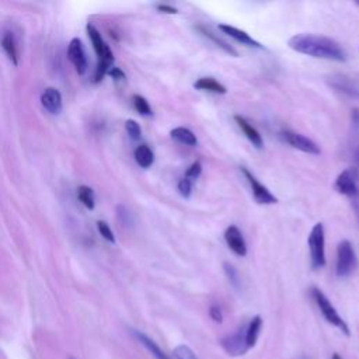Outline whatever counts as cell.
<instances>
[{
	"label": "cell",
	"mask_w": 359,
	"mask_h": 359,
	"mask_svg": "<svg viewBox=\"0 0 359 359\" xmlns=\"http://www.w3.org/2000/svg\"><path fill=\"white\" fill-rule=\"evenodd\" d=\"M287 45L297 53H303L313 57L345 62L346 52L337 41L314 34H297L289 38Z\"/></svg>",
	"instance_id": "1"
},
{
	"label": "cell",
	"mask_w": 359,
	"mask_h": 359,
	"mask_svg": "<svg viewBox=\"0 0 359 359\" xmlns=\"http://www.w3.org/2000/svg\"><path fill=\"white\" fill-rule=\"evenodd\" d=\"M87 32L93 42L94 50L98 56V65H97V70H95V81H100L104 77V74L107 73L111 63L114 62V55H112L109 46L104 42L98 29L93 24L87 25Z\"/></svg>",
	"instance_id": "2"
},
{
	"label": "cell",
	"mask_w": 359,
	"mask_h": 359,
	"mask_svg": "<svg viewBox=\"0 0 359 359\" xmlns=\"http://www.w3.org/2000/svg\"><path fill=\"white\" fill-rule=\"evenodd\" d=\"M311 296H313L317 307L320 309L323 317L327 320V323H330L331 325L337 327L345 335H349V328H348L346 323L338 314L337 309L332 306V303L328 300V297L320 289H317V287H311Z\"/></svg>",
	"instance_id": "3"
},
{
	"label": "cell",
	"mask_w": 359,
	"mask_h": 359,
	"mask_svg": "<svg viewBox=\"0 0 359 359\" xmlns=\"http://www.w3.org/2000/svg\"><path fill=\"white\" fill-rule=\"evenodd\" d=\"M310 259L313 268H323L325 265V238L323 223H316L309 234Z\"/></svg>",
	"instance_id": "4"
},
{
	"label": "cell",
	"mask_w": 359,
	"mask_h": 359,
	"mask_svg": "<svg viewBox=\"0 0 359 359\" xmlns=\"http://www.w3.org/2000/svg\"><path fill=\"white\" fill-rule=\"evenodd\" d=\"M356 268V254L349 240H342L337 247V275L348 276Z\"/></svg>",
	"instance_id": "5"
},
{
	"label": "cell",
	"mask_w": 359,
	"mask_h": 359,
	"mask_svg": "<svg viewBox=\"0 0 359 359\" xmlns=\"http://www.w3.org/2000/svg\"><path fill=\"white\" fill-rule=\"evenodd\" d=\"M335 189L346 196H356L359 194V171L349 167L338 174L335 180Z\"/></svg>",
	"instance_id": "6"
},
{
	"label": "cell",
	"mask_w": 359,
	"mask_h": 359,
	"mask_svg": "<svg viewBox=\"0 0 359 359\" xmlns=\"http://www.w3.org/2000/svg\"><path fill=\"white\" fill-rule=\"evenodd\" d=\"M241 171H243L244 177L247 178V181H248V184H250V187H251L254 199H255L258 203H261V205H273V203L278 202V198H276L275 195H272V192H271L265 185H262V184L255 178L254 174H251V172H250L247 168H244V167L241 168Z\"/></svg>",
	"instance_id": "7"
},
{
	"label": "cell",
	"mask_w": 359,
	"mask_h": 359,
	"mask_svg": "<svg viewBox=\"0 0 359 359\" xmlns=\"http://www.w3.org/2000/svg\"><path fill=\"white\" fill-rule=\"evenodd\" d=\"M283 139L294 149L303 151V153H309V154H320V147L317 146L316 142H313L311 139H309L307 136L297 133V132H292V130H285L283 133Z\"/></svg>",
	"instance_id": "8"
},
{
	"label": "cell",
	"mask_w": 359,
	"mask_h": 359,
	"mask_svg": "<svg viewBox=\"0 0 359 359\" xmlns=\"http://www.w3.org/2000/svg\"><path fill=\"white\" fill-rule=\"evenodd\" d=\"M67 56L70 59V62L73 63L76 72L79 74H83L87 70V59H86V53L81 45V41L79 38H73L69 43V49H67Z\"/></svg>",
	"instance_id": "9"
},
{
	"label": "cell",
	"mask_w": 359,
	"mask_h": 359,
	"mask_svg": "<svg viewBox=\"0 0 359 359\" xmlns=\"http://www.w3.org/2000/svg\"><path fill=\"white\" fill-rule=\"evenodd\" d=\"M224 240L229 245V248L238 257H245L247 254V244L244 241V237L237 226H229L224 230Z\"/></svg>",
	"instance_id": "10"
},
{
	"label": "cell",
	"mask_w": 359,
	"mask_h": 359,
	"mask_svg": "<svg viewBox=\"0 0 359 359\" xmlns=\"http://www.w3.org/2000/svg\"><path fill=\"white\" fill-rule=\"evenodd\" d=\"M220 344H222L223 349L231 356H240V355H244L248 351V348L245 345V335H244L243 330L237 331L233 335H229V337L223 338Z\"/></svg>",
	"instance_id": "11"
},
{
	"label": "cell",
	"mask_w": 359,
	"mask_h": 359,
	"mask_svg": "<svg viewBox=\"0 0 359 359\" xmlns=\"http://www.w3.org/2000/svg\"><path fill=\"white\" fill-rule=\"evenodd\" d=\"M42 107L50 114H59L62 111V94L53 87H48L41 94Z\"/></svg>",
	"instance_id": "12"
},
{
	"label": "cell",
	"mask_w": 359,
	"mask_h": 359,
	"mask_svg": "<svg viewBox=\"0 0 359 359\" xmlns=\"http://www.w3.org/2000/svg\"><path fill=\"white\" fill-rule=\"evenodd\" d=\"M219 29L223 31L224 34H227L229 36H231L233 39H236L237 42L243 43V45H247V46H251V48H258V49H262V45L255 41L254 38H251L245 31L240 29V28H236L233 25H227V24H220L219 25Z\"/></svg>",
	"instance_id": "13"
},
{
	"label": "cell",
	"mask_w": 359,
	"mask_h": 359,
	"mask_svg": "<svg viewBox=\"0 0 359 359\" xmlns=\"http://www.w3.org/2000/svg\"><path fill=\"white\" fill-rule=\"evenodd\" d=\"M234 121L238 125V128L243 130L245 137L252 143V146H255L257 149H262L264 140H262V136L259 135V132L241 115H234Z\"/></svg>",
	"instance_id": "14"
},
{
	"label": "cell",
	"mask_w": 359,
	"mask_h": 359,
	"mask_svg": "<svg viewBox=\"0 0 359 359\" xmlns=\"http://www.w3.org/2000/svg\"><path fill=\"white\" fill-rule=\"evenodd\" d=\"M332 86L337 87L338 90L359 98V81H356L352 77H346V76H339V77H334L332 80Z\"/></svg>",
	"instance_id": "15"
},
{
	"label": "cell",
	"mask_w": 359,
	"mask_h": 359,
	"mask_svg": "<svg viewBox=\"0 0 359 359\" xmlns=\"http://www.w3.org/2000/svg\"><path fill=\"white\" fill-rule=\"evenodd\" d=\"M262 328V318L259 316H255L247 325V328L244 330V335H245V345L248 349H251L255 344L257 339L259 337Z\"/></svg>",
	"instance_id": "16"
},
{
	"label": "cell",
	"mask_w": 359,
	"mask_h": 359,
	"mask_svg": "<svg viewBox=\"0 0 359 359\" xmlns=\"http://www.w3.org/2000/svg\"><path fill=\"white\" fill-rule=\"evenodd\" d=\"M133 335L137 338V341L156 358V359H170V356L167 353H164V351L146 334L139 332V331H133Z\"/></svg>",
	"instance_id": "17"
},
{
	"label": "cell",
	"mask_w": 359,
	"mask_h": 359,
	"mask_svg": "<svg viewBox=\"0 0 359 359\" xmlns=\"http://www.w3.org/2000/svg\"><path fill=\"white\" fill-rule=\"evenodd\" d=\"M194 87L196 90L209 91V93H215V94H226L227 93V88L222 83L215 80L213 77H201L194 83Z\"/></svg>",
	"instance_id": "18"
},
{
	"label": "cell",
	"mask_w": 359,
	"mask_h": 359,
	"mask_svg": "<svg viewBox=\"0 0 359 359\" xmlns=\"http://www.w3.org/2000/svg\"><path fill=\"white\" fill-rule=\"evenodd\" d=\"M170 135L174 140H177L182 144H187V146H196V143H198V139L194 135V132L188 128H184V126H178V128L171 129Z\"/></svg>",
	"instance_id": "19"
},
{
	"label": "cell",
	"mask_w": 359,
	"mask_h": 359,
	"mask_svg": "<svg viewBox=\"0 0 359 359\" xmlns=\"http://www.w3.org/2000/svg\"><path fill=\"white\" fill-rule=\"evenodd\" d=\"M196 28H198V31H199L203 36L209 38L212 42H215V43H216L220 49H223L226 53H229V55H231V56H237V55H238L237 50H236L231 45H229V43L224 42L222 38H219L216 34H213L208 27H205V25H198Z\"/></svg>",
	"instance_id": "20"
},
{
	"label": "cell",
	"mask_w": 359,
	"mask_h": 359,
	"mask_svg": "<svg viewBox=\"0 0 359 359\" xmlns=\"http://www.w3.org/2000/svg\"><path fill=\"white\" fill-rule=\"evenodd\" d=\"M1 46L4 49V52L7 53L8 59L11 60V63L14 66L18 65V52H17V43L14 39V35L11 32H6L1 38Z\"/></svg>",
	"instance_id": "21"
},
{
	"label": "cell",
	"mask_w": 359,
	"mask_h": 359,
	"mask_svg": "<svg viewBox=\"0 0 359 359\" xmlns=\"http://www.w3.org/2000/svg\"><path fill=\"white\" fill-rule=\"evenodd\" d=\"M135 160L140 167L149 168L154 161V154L147 144H140L135 150Z\"/></svg>",
	"instance_id": "22"
},
{
	"label": "cell",
	"mask_w": 359,
	"mask_h": 359,
	"mask_svg": "<svg viewBox=\"0 0 359 359\" xmlns=\"http://www.w3.org/2000/svg\"><path fill=\"white\" fill-rule=\"evenodd\" d=\"M77 196L81 201V203L88 208V209H94L95 206V198H94V191L90 187L86 185H80L77 188Z\"/></svg>",
	"instance_id": "23"
},
{
	"label": "cell",
	"mask_w": 359,
	"mask_h": 359,
	"mask_svg": "<svg viewBox=\"0 0 359 359\" xmlns=\"http://www.w3.org/2000/svg\"><path fill=\"white\" fill-rule=\"evenodd\" d=\"M132 101H133L135 109H136L140 115H151V114H153V112H151V108H150V105H149V102H147V100H146L144 97H142V95H139V94H135V95L132 97Z\"/></svg>",
	"instance_id": "24"
},
{
	"label": "cell",
	"mask_w": 359,
	"mask_h": 359,
	"mask_svg": "<svg viewBox=\"0 0 359 359\" xmlns=\"http://www.w3.org/2000/svg\"><path fill=\"white\" fill-rule=\"evenodd\" d=\"M172 353H174L175 359H198L195 352L187 345H178Z\"/></svg>",
	"instance_id": "25"
},
{
	"label": "cell",
	"mask_w": 359,
	"mask_h": 359,
	"mask_svg": "<svg viewBox=\"0 0 359 359\" xmlns=\"http://www.w3.org/2000/svg\"><path fill=\"white\" fill-rule=\"evenodd\" d=\"M125 128H126V132L129 133V136H130L132 139L137 140V139L140 137L142 130H140V126H139V123H137L136 121H133V119H128V121H126V123H125Z\"/></svg>",
	"instance_id": "26"
},
{
	"label": "cell",
	"mask_w": 359,
	"mask_h": 359,
	"mask_svg": "<svg viewBox=\"0 0 359 359\" xmlns=\"http://www.w3.org/2000/svg\"><path fill=\"white\" fill-rule=\"evenodd\" d=\"M201 172H202V164H201V161H194L188 168H187V171H185V178H188V180H195V178H198L199 175H201Z\"/></svg>",
	"instance_id": "27"
},
{
	"label": "cell",
	"mask_w": 359,
	"mask_h": 359,
	"mask_svg": "<svg viewBox=\"0 0 359 359\" xmlns=\"http://www.w3.org/2000/svg\"><path fill=\"white\" fill-rule=\"evenodd\" d=\"M97 227H98V231L101 233V236H102L105 240H108V241H111V243H114V241H115L114 233H112L111 227L108 226V223H105V222L100 220V222H97Z\"/></svg>",
	"instance_id": "28"
},
{
	"label": "cell",
	"mask_w": 359,
	"mask_h": 359,
	"mask_svg": "<svg viewBox=\"0 0 359 359\" xmlns=\"http://www.w3.org/2000/svg\"><path fill=\"white\" fill-rule=\"evenodd\" d=\"M178 191L180 194L184 196V198H189L191 195V191H192V181L188 180V178H181L178 181Z\"/></svg>",
	"instance_id": "29"
},
{
	"label": "cell",
	"mask_w": 359,
	"mask_h": 359,
	"mask_svg": "<svg viewBox=\"0 0 359 359\" xmlns=\"http://www.w3.org/2000/svg\"><path fill=\"white\" fill-rule=\"evenodd\" d=\"M209 316H210V318H212L215 323H222V321H223L222 310H220V307L216 306V304L210 306V309H209Z\"/></svg>",
	"instance_id": "30"
},
{
	"label": "cell",
	"mask_w": 359,
	"mask_h": 359,
	"mask_svg": "<svg viewBox=\"0 0 359 359\" xmlns=\"http://www.w3.org/2000/svg\"><path fill=\"white\" fill-rule=\"evenodd\" d=\"M224 268H226V272H227L229 279H230L234 285H237V273H236L234 268H233L231 265H229V264H224Z\"/></svg>",
	"instance_id": "31"
},
{
	"label": "cell",
	"mask_w": 359,
	"mask_h": 359,
	"mask_svg": "<svg viewBox=\"0 0 359 359\" xmlns=\"http://www.w3.org/2000/svg\"><path fill=\"white\" fill-rule=\"evenodd\" d=\"M157 10L161 11V13H167V14H177L178 13V10L175 7H171L168 4H158Z\"/></svg>",
	"instance_id": "32"
},
{
	"label": "cell",
	"mask_w": 359,
	"mask_h": 359,
	"mask_svg": "<svg viewBox=\"0 0 359 359\" xmlns=\"http://www.w3.org/2000/svg\"><path fill=\"white\" fill-rule=\"evenodd\" d=\"M109 74H111L114 79H116V80H123V79H125V74H123V72H121L118 67L112 69V70L109 72Z\"/></svg>",
	"instance_id": "33"
},
{
	"label": "cell",
	"mask_w": 359,
	"mask_h": 359,
	"mask_svg": "<svg viewBox=\"0 0 359 359\" xmlns=\"http://www.w3.org/2000/svg\"><path fill=\"white\" fill-rule=\"evenodd\" d=\"M332 359H342V358H341L338 353H334V355H332Z\"/></svg>",
	"instance_id": "34"
},
{
	"label": "cell",
	"mask_w": 359,
	"mask_h": 359,
	"mask_svg": "<svg viewBox=\"0 0 359 359\" xmlns=\"http://www.w3.org/2000/svg\"><path fill=\"white\" fill-rule=\"evenodd\" d=\"M356 160H358V164H359V147H358V150H356Z\"/></svg>",
	"instance_id": "35"
},
{
	"label": "cell",
	"mask_w": 359,
	"mask_h": 359,
	"mask_svg": "<svg viewBox=\"0 0 359 359\" xmlns=\"http://www.w3.org/2000/svg\"><path fill=\"white\" fill-rule=\"evenodd\" d=\"M302 359H306V358H302Z\"/></svg>",
	"instance_id": "36"
}]
</instances>
